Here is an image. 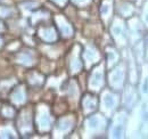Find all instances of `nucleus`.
<instances>
[{"label":"nucleus","instance_id":"1","mask_svg":"<svg viewBox=\"0 0 148 139\" xmlns=\"http://www.w3.org/2000/svg\"><path fill=\"white\" fill-rule=\"evenodd\" d=\"M0 43H1V41H0Z\"/></svg>","mask_w":148,"mask_h":139}]
</instances>
